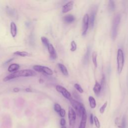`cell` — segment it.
Here are the masks:
<instances>
[{
	"instance_id": "1",
	"label": "cell",
	"mask_w": 128,
	"mask_h": 128,
	"mask_svg": "<svg viewBox=\"0 0 128 128\" xmlns=\"http://www.w3.org/2000/svg\"><path fill=\"white\" fill-rule=\"evenodd\" d=\"M36 75L35 71L30 69L22 70L15 72L6 76L4 78V81L7 82L8 80L20 77H30L34 76Z\"/></svg>"
},
{
	"instance_id": "2",
	"label": "cell",
	"mask_w": 128,
	"mask_h": 128,
	"mask_svg": "<svg viewBox=\"0 0 128 128\" xmlns=\"http://www.w3.org/2000/svg\"><path fill=\"white\" fill-rule=\"evenodd\" d=\"M120 22V16L119 14H117L115 16L114 18L112 26V30H111V36L113 40H115L116 38L117 35H118V26Z\"/></svg>"
},
{
	"instance_id": "3",
	"label": "cell",
	"mask_w": 128,
	"mask_h": 128,
	"mask_svg": "<svg viewBox=\"0 0 128 128\" xmlns=\"http://www.w3.org/2000/svg\"><path fill=\"white\" fill-rule=\"evenodd\" d=\"M117 70L118 72L120 74L123 69L124 65V55L122 49L118 48L117 52Z\"/></svg>"
},
{
	"instance_id": "4",
	"label": "cell",
	"mask_w": 128,
	"mask_h": 128,
	"mask_svg": "<svg viewBox=\"0 0 128 128\" xmlns=\"http://www.w3.org/2000/svg\"><path fill=\"white\" fill-rule=\"evenodd\" d=\"M72 106L76 112L78 114L80 117L82 116V114L83 111L85 110V108L82 103L79 102L78 101H77L76 100H75L73 99L72 98L69 100Z\"/></svg>"
},
{
	"instance_id": "5",
	"label": "cell",
	"mask_w": 128,
	"mask_h": 128,
	"mask_svg": "<svg viewBox=\"0 0 128 128\" xmlns=\"http://www.w3.org/2000/svg\"><path fill=\"white\" fill-rule=\"evenodd\" d=\"M33 69L35 72H42L47 75L52 76L53 74V71L48 66L40 65H34L33 66Z\"/></svg>"
},
{
	"instance_id": "6",
	"label": "cell",
	"mask_w": 128,
	"mask_h": 128,
	"mask_svg": "<svg viewBox=\"0 0 128 128\" xmlns=\"http://www.w3.org/2000/svg\"><path fill=\"white\" fill-rule=\"evenodd\" d=\"M68 118L69 124L70 126H72L75 123L76 120V114L73 108L71 107L68 108Z\"/></svg>"
},
{
	"instance_id": "7",
	"label": "cell",
	"mask_w": 128,
	"mask_h": 128,
	"mask_svg": "<svg viewBox=\"0 0 128 128\" xmlns=\"http://www.w3.org/2000/svg\"><path fill=\"white\" fill-rule=\"evenodd\" d=\"M56 90L60 93L66 98L70 100L72 98V96L70 92L64 86H60V85H57L56 86Z\"/></svg>"
},
{
	"instance_id": "8",
	"label": "cell",
	"mask_w": 128,
	"mask_h": 128,
	"mask_svg": "<svg viewBox=\"0 0 128 128\" xmlns=\"http://www.w3.org/2000/svg\"><path fill=\"white\" fill-rule=\"evenodd\" d=\"M82 35L85 36L86 34L87 30L88 28L89 25V15L88 14H86L83 18L82 20Z\"/></svg>"
},
{
	"instance_id": "9",
	"label": "cell",
	"mask_w": 128,
	"mask_h": 128,
	"mask_svg": "<svg viewBox=\"0 0 128 128\" xmlns=\"http://www.w3.org/2000/svg\"><path fill=\"white\" fill-rule=\"evenodd\" d=\"M115 124L120 128H126V124L125 116H124L122 119L116 118L115 120Z\"/></svg>"
},
{
	"instance_id": "10",
	"label": "cell",
	"mask_w": 128,
	"mask_h": 128,
	"mask_svg": "<svg viewBox=\"0 0 128 128\" xmlns=\"http://www.w3.org/2000/svg\"><path fill=\"white\" fill-rule=\"evenodd\" d=\"M47 48H48V52L50 54V58L52 60H56L57 58V55H56V51L53 45L52 44L49 43L47 46Z\"/></svg>"
},
{
	"instance_id": "11",
	"label": "cell",
	"mask_w": 128,
	"mask_h": 128,
	"mask_svg": "<svg viewBox=\"0 0 128 128\" xmlns=\"http://www.w3.org/2000/svg\"><path fill=\"white\" fill-rule=\"evenodd\" d=\"M74 5V2L72 0H70L67 3H66L62 8V12L64 14L68 12L69 11L71 10Z\"/></svg>"
},
{
	"instance_id": "12",
	"label": "cell",
	"mask_w": 128,
	"mask_h": 128,
	"mask_svg": "<svg viewBox=\"0 0 128 128\" xmlns=\"http://www.w3.org/2000/svg\"><path fill=\"white\" fill-rule=\"evenodd\" d=\"M96 8H93L91 11L90 16H89V24L91 28H92L94 27L95 18L96 14Z\"/></svg>"
},
{
	"instance_id": "13",
	"label": "cell",
	"mask_w": 128,
	"mask_h": 128,
	"mask_svg": "<svg viewBox=\"0 0 128 128\" xmlns=\"http://www.w3.org/2000/svg\"><path fill=\"white\" fill-rule=\"evenodd\" d=\"M82 118L80 120V122L78 128H86V119H87V116L86 110H84L82 114Z\"/></svg>"
},
{
	"instance_id": "14",
	"label": "cell",
	"mask_w": 128,
	"mask_h": 128,
	"mask_svg": "<svg viewBox=\"0 0 128 128\" xmlns=\"http://www.w3.org/2000/svg\"><path fill=\"white\" fill-rule=\"evenodd\" d=\"M10 32L11 36L15 38L17 34V26L14 22H12L10 24Z\"/></svg>"
},
{
	"instance_id": "15",
	"label": "cell",
	"mask_w": 128,
	"mask_h": 128,
	"mask_svg": "<svg viewBox=\"0 0 128 128\" xmlns=\"http://www.w3.org/2000/svg\"><path fill=\"white\" fill-rule=\"evenodd\" d=\"M20 67V66L18 64H16V63L12 64L8 67V72L12 73V72L18 71V70L19 69Z\"/></svg>"
},
{
	"instance_id": "16",
	"label": "cell",
	"mask_w": 128,
	"mask_h": 128,
	"mask_svg": "<svg viewBox=\"0 0 128 128\" xmlns=\"http://www.w3.org/2000/svg\"><path fill=\"white\" fill-rule=\"evenodd\" d=\"M102 90V86H100V84L97 81H96V83H95V84L93 88V91L94 92V94L98 96L100 91Z\"/></svg>"
},
{
	"instance_id": "17",
	"label": "cell",
	"mask_w": 128,
	"mask_h": 128,
	"mask_svg": "<svg viewBox=\"0 0 128 128\" xmlns=\"http://www.w3.org/2000/svg\"><path fill=\"white\" fill-rule=\"evenodd\" d=\"M58 66L61 72L64 75L66 76H68V70L64 65L63 64H60V63H58Z\"/></svg>"
},
{
	"instance_id": "18",
	"label": "cell",
	"mask_w": 128,
	"mask_h": 128,
	"mask_svg": "<svg viewBox=\"0 0 128 128\" xmlns=\"http://www.w3.org/2000/svg\"><path fill=\"white\" fill-rule=\"evenodd\" d=\"M63 20L69 24L73 22L75 20V18L72 14H68L64 17Z\"/></svg>"
},
{
	"instance_id": "19",
	"label": "cell",
	"mask_w": 128,
	"mask_h": 128,
	"mask_svg": "<svg viewBox=\"0 0 128 128\" xmlns=\"http://www.w3.org/2000/svg\"><path fill=\"white\" fill-rule=\"evenodd\" d=\"M90 46H88L87 48V50L86 52L84 54V60H83V62L84 64H86L88 62L89 58H90Z\"/></svg>"
},
{
	"instance_id": "20",
	"label": "cell",
	"mask_w": 128,
	"mask_h": 128,
	"mask_svg": "<svg viewBox=\"0 0 128 128\" xmlns=\"http://www.w3.org/2000/svg\"><path fill=\"white\" fill-rule=\"evenodd\" d=\"M14 54L22 57L29 56H30V54L29 52L26 51H16L14 52Z\"/></svg>"
},
{
	"instance_id": "21",
	"label": "cell",
	"mask_w": 128,
	"mask_h": 128,
	"mask_svg": "<svg viewBox=\"0 0 128 128\" xmlns=\"http://www.w3.org/2000/svg\"><path fill=\"white\" fill-rule=\"evenodd\" d=\"M88 102H89V104L90 106L92 108H94L96 106V101L95 100V98L92 96H90L88 97Z\"/></svg>"
},
{
	"instance_id": "22",
	"label": "cell",
	"mask_w": 128,
	"mask_h": 128,
	"mask_svg": "<svg viewBox=\"0 0 128 128\" xmlns=\"http://www.w3.org/2000/svg\"><path fill=\"white\" fill-rule=\"evenodd\" d=\"M97 56H98V54H97L96 52H92V62H93L95 68H97V66H98V63H97V60H96Z\"/></svg>"
},
{
	"instance_id": "23",
	"label": "cell",
	"mask_w": 128,
	"mask_h": 128,
	"mask_svg": "<svg viewBox=\"0 0 128 128\" xmlns=\"http://www.w3.org/2000/svg\"><path fill=\"white\" fill-rule=\"evenodd\" d=\"M115 2L114 0H109L108 2V8L110 11H113L115 9Z\"/></svg>"
},
{
	"instance_id": "24",
	"label": "cell",
	"mask_w": 128,
	"mask_h": 128,
	"mask_svg": "<svg viewBox=\"0 0 128 128\" xmlns=\"http://www.w3.org/2000/svg\"><path fill=\"white\" fill-rule=\"evenodd\" d=\"M40 39H41V41H42V44H43L46 46L47 47L48 45V44L50 43L46 37H45V36H42L41 38H40Z\"/></svg>"
},
{
	"instance_id": "25",
	"label": "cell",
	"mask_w": 128,
	"mask_h": 128,
	"mask_svg": "<svg viewBox=\"0 0 128 128\" xmlns=\"http://www.w3.org/2000/svg\"><path fill=\"white\" fill-rule=\"evenodd\" d=\"M70 50L72 52H74L76 50V44L74 40H72L70 43Z\"/></svg>"
},
{
	"instance_id": "26",
	"label": "cell",
	"mask_w": 128,
	"mask_h": 128,
	"mask_svg": "<svg viewBox=\"0 0 128 128\" xmlns=\"http://www.w3.org/2000/svg\"><path fill=\"white\" fill-rule=\"evenodd\" d=\"M94 124L96 128H100V122L98 119V118L96 116H94Z\"/></svg>"
},
{
	"instance_id": "27",
	"label": "cell",
	"mask_w": 128,
	"mask_h": 128,
	"mask_svg": "<svg viewBox=\"0 0 128 128\" xmlns=\"http://www.w3.org/2000/svg\"><path fill=\"white\" fill-rule=\"evenodd\" d=\"M107 104H108V102L106 101V102L103 104V105L100 108V114H102L104 113V110H105V109H106V106H107Z\"/></svg>"
},
{
	"instance_id": "28",
	"label": "cell",
	"mask_w": 128,
	"mask_h": 128,
	"mask_svg": "<svg viewBox=\"0 0 128 128\" xmlns=\"http://www.w3.org/2000/svg\"><path fill=\"white\" fill-rule=\"evenodd\" d=\"M74 88H76V89L80 93H82L84 92V90L82 89V88L81 87V86L78 84H75L74 85Z\"/></svg>"
},
{
	"instance_id": "29",
	"label": "cell",
	"mask_w": 128,
	"mask_h": 128,
	"mask_svg": "<svg viewBox=\"0 0 128 128\" xmlns=\"http://www.w3.org/2000/svg\"><path fill=\"white\" fill-rule=\"evenodd\" d=\"M62 108L61 106L58 103H55L54 104V110L56 112H59L61 110Z\"/></svg>"
},
{
	"instance_id": "30",
	"label": "cell",
	"mask_w": 128,
	"mask_h": 128,
	"mask_svg": "<svg viewBox=\"0 0 128 128\" xmlns=\"http://www.w3.org/2000/svg\"><path fill=\"white\" fill-rule=\"evenodd\" d=\"M105 80H106L105 79V76H104V74H103L102 76V80H101V84H100V86H102V89L104 88V86L105 85V82H106Z\"/></svg>"
},
{
	"instance_id": "31",
	"label": "cell",
	"mask_w": 128,
	"mask_h": 128,
	"mask_svg": "<svg viewBox=\"0 0 128 128\" xmlns=\"http://www.w3.org/2000/svg\"><path fill=\"white\" fill-rule=\"evenodd\" d=\"M58 113L60 117L64 118L65 116L66 112V110L64 108H62Z\"/></svg>"
},
{
	"instance_id": "32",
	"label": "cell",
	"mask_w": 128,
	"mask_h": 128,
	"mask_svg": "<svg viewBox=\"0 0 128 128\" xmlns=\"http://www.w3.org/2000/svg\"><path fill=\"white\" fill-rule=\"evenodd\" d=\"M73 96H74L76 100H80V96L78 94V93H77L76 92H75V91L73 92Z\"/></svg>"
},
{
	"instance_id": "33",
	"label": "cell",
	"mask_w": 128,
	"mask_h": 128,
	"mask_svg": "<svg viewBox=\"0 0 128 128\" xmlns=\"http://www.w3.org/2000/svg\"><path fill=\"white\" fill-rule=\"evenodd\" d=\"M66 124V121L64 118H62L60 120V125L62 126H65V124Z\"/></svg>"
},
{
	"instance_id": "34",
	"label": "cell",
	"mask_w": 128,
	"mask_h": 128,
	"mask_svg": "<svg viewBox=\"0 0 128 128\" xmlns=\"http://www.w3.org/2000/svg\"><path fill=\"white\" fill-rule=\"evenodd\" d=\"M90 123L92 124H94V116L92 114H90Z\"/></svg>"
},
{
	"instance_id": "35",
	"label": "cell",
	"mask_w": 128,
	"mask_h": 128,
	"mask_svg": "<svg viewBox=\"0 0 128 128\" xmlns=\"http://www.w3.org/2000/svg\"><path fill=\"white\" fill-rule=\"evenodd\" d=\"M61 128H66L65 126H62Z\"/></svg>"
}]
</instances>
